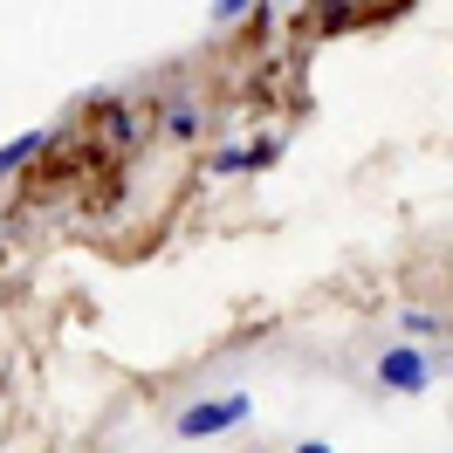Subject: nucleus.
<instances>
[{
  "mask_svg": "<svg viewBox=\"0 0 453 453\" xmlns=\"http://www.w3.org/2000/svg\"><path fill=\"white\" fill-rule=\"evenodd\" d=\"M255 419V398L248 392H220V398H193L179 419H172V433L179 440H213V433H234V426Z\"/></svg>",
  "mask_w": 453,
  "mask_h": 453,
  "instance_id": "obj_1",
  "label": "nucleus"
},
{
  "mask_svg": "<svg viewBox=\"0 0 453 453\" xmlns=\"http://www.w3.org/2000/svg\"><path fill=\"white\" fill-rule=\"evenodd\" d=\"M433 357H426L419 343H385L378 350V365H371V378L385 385V392H398V398H419V392H433Z\"/></svg>",
  "mask_w": 453,
  "mask_h": 453,
  "instance_id": "obj_2",
  "label": "nucleus"
},
{
  "mask_svg": "<svg viewBox=\"0 0 453 453\" xmlns=\"http://www.w3.org/2000/svg\"><path fill=\"white\" fill-rule=\"evenodd\" d=\"M42 144H49V131H21L14 144H0V179H7V172H21L35 151H42Z\"/></svg>",
  "mask_w": 453,
  "mask_h": 453,
  "instance_id": "obj_3",
  "label": "nucleus"
},
{
  "mask_svg": "<svg viewBox=\"0 0 453 453\" xmlns=\"http://www.w3.org/2000/svg\"><path fill=\"white\" fill-rule=\"evenodd\" d=\"M255 165H261L255 144H220V151H213V172H220V179H234V172H255Z\"/></svg>",
  "mask_w": 453,
  "mask_h": 453,
  "instance_id": "obj_4",
  "label": "nucleus"
},
{
  "mask_svg": "<svg viewBox=\"0 0 453 453\" xmlns=\"http://www.w3.org/2000/svg\"><path fill=\"white\" fill-rule=\"evenodd\" d=\"M165 131H172V138H193V131H199V111H193V104H172V111H165Z\"/></svg>",
  "mask_w": 453,
  "mask_h": 453,
  "instance_id": "obj_5",
  "label": "nucleus"
},
{
  "mask_svg": "<svg viewBox=\"0 0 453 453\" xmlns=\"http://www.w3.org/2000/svg\"><path fill=\"white\" fill-rule=\"evenodd\" d=\"M398 330H405V337H433V330H440V316H426V310H398Z\"/></svg>",
  "mask_w": 453,
  "mask_h": 453,
  "instance_id": "obj_6",
  "label": "nucleus"
},
{
  "mask_svg": "<svg viewBox=\"0 0 453 453\" xmlns=\"http://www.w3.org/2000/svg\"><path fill=\"white\" fill-rule=\"evenodd\" d=\"M111 138L131 144V138H138V117H131V111H111Z\"/></svg>",
  "mask_w": 453,
  "mask_h": 453,
  "instance_id": "obj_7",
  "label": "nucleus"
},
{
  "mask_svg": "<svg viewBox=\"0 0 453 453\" xmlns=\"http://www.w3.org/2000/svg\"><path fill=\"white\" fill-rule=\"evenodd\" d=\"M248 7H255V0H213V7H206V14H213V21H241V14H248Z\"/></svg>",
  "mask_w": 453,
  "mask_h": 453,
  "instance_id": "obj_8",
  "label": "nucleus"
},
{
  "mask_svg": "<svg viewBox=\"0 0 453 453\" xmlns=\"http://www.w3.org/2000/svg\"><path fill=\"white\" fill-rule=\"evenodd\" d=\"M296 453H337V447H330V440H303Z\"/></svg>",
  "mask_w": 453,
  "mask_h": 453,
  "instance_id": "obj_9",
  "label": "nucleus"
},
{
  "mask_svg": "<svg viewBox=\"0 0 453 453\" xmlns=\"http://www.w3.org/2000/svg\"><path fill=\"white\" fill-rule=\"evenodd\" d=\"M447 288H453V275H447Z\"/></svg>",
  "mask_w": 453,
  "mask_h": 453,
  "instance_id": "obj_10",
  "label": "nucleus"
}]
</instances>
